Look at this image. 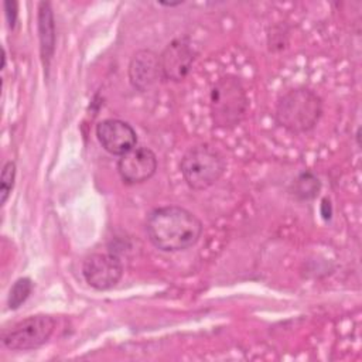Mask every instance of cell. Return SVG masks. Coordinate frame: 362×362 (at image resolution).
<instances>
[{
  "label": "cell",
  "mask_w": 362,
  "mask_h": 362,
  "mask_svg": "<svg viewBox=\"0 0 362 362\" xmlns=\"http://www.w3.org/2000/svg\"><path fill=\"white\" fill-rule=\"evenodd\" d=\"M321 214H322V216H324L325 219H329L331 215H332V206H331L329 199H327V198L322 199V204H321Z\"/></svg>",
  "instance_id": "obj_17"
},
{
  "label": "cell",
  "mask_w": 362,
  "mask_h": 362,
  "mask_svg": "<svg viewBox=\"0 0 362 362\" xmlns=\"http://www.w3.org/2000/svg\"><path fill=\"white\" fill-rule=\"evenodd\" d=\"M55 325V318L51 315H31L3 329L1 342L11 351H33L42 346L51 338Z\"/></svg>",
  "instance_id": "obj_5"
},
{
  "label": "cell",
  "mask_w": 362,
  "mask_h": 362,
  "mask_svg": "<svg viewBox=\"0 0 362 362\" xmlns=\"http://www.w3.org/2000/svg\"><path fill=\"white\" fill-rule=\"evenodd\" d=\"M321 189V182L317 175L311 171L301 173L293 182V194L297 199L308 201L318 195Z\"/></svg>",
  "instance_id": "obj_12"
},
{
  "label": "cell",
  "mask_w": 362,
  "mask_h": 362,
  "mask_svg": "<svg viewBox=\"0 0 362 362\" xmlns=\"http://www.w3.org/2000/svg\"><path fill=\"white\" fill-rule=\"evenodd\" d=\"M198 51L187 35L170 41L160 54V65L164 81L181 82L192 69Z\"/></svg>",
  "instance_id": "obj_6"
},
{
  "label": "cell",
  "mask_w": 362,
  "mask_h": 362,
  "mask_svg": "<svg viewBox=\"0 0 362 362\" xmlns=\"http://www.w3.org/2000/svg\"><path fill=\"white\" fill-rule=\"evenodd\" d=\"M33 290V281L28 277H20L14 281V284L10 288L7 305L10 310H17L31 294Z\"/></svg>",
  "instance_id": "obj_13"
},
{
  "label": "cell",
  "mask_w": 362,
  "mask_h": 362,
  "mask_svg": "<svg viewBox=\"0 0 362 362\" xmlns=\"http://www.w3.org/2000/svg\"><path fill=\"white\" fill-rule=\"evenodd\" d=\"M127 75L134 89L151 90L163 79L160 55L151 49H139L129 62Z\"/></svg>",
  "instance_id": "obj_10"
},
{
  "label": "cell",
  "mask_w": 362,
  "mask_h": 362,
  "mask_svg": "<svg viewBox=\"0 0 362 362\" xmlns=\"http://www.w3.org/2000/svg\"><path fill=\"white\" fill-rule=\"evenodd\" d=\"M157 171V157L148 147H133L119 156L117 173L129 185L141 184L150 180Z\"/></svg>",
  "instance_id": "obj_8"
},
{
  "label": "cell",
  "mask_w": 362,
  "mask_h": 362,
  "mask_svg": "<svg viewBox=\"0 0 362 362\" xmlns=\"http://www.w3.org/2000/svg\"><path fill=\"white\" fill-rule=\"evenodd\" d=\"M225 168L223 156L206 143L191 147L180 161V171L185 184L195 191L214 185L222 177Z\"/></svg>",
  "instance_id": "obj_4"
},
{
  "label": "cell",
  "mask_w": 362,
  "mask_h": 362,
  "mask_svg": "<svg viewBox=\"0 0 362 362\" xmlns=\"http://www.w3.org/2000/svg\"><path fill=\"white\" fill-rule=\"evenodd\" d=\"M14 180H16V163L14 161H7L3 165L1 175H0V204L4 205L13 187H14Z\"/></svg>",
  "instance_id": "obj_14"
},
{
  "label": "cell",
  "mask_w": 362,
  "mask_h": 362,
  "mask_svg": "<svg viewBox=\"0 0 362 362\" xmlns=\"http://www.w3.org/2000/svg\"><path fill=\"white\" fill-rule=\"evenodd\" d=\"M287 31H284V25L279 24L272 27V30L267 34V45L270 51H280L286 48L287 44Z\"/></svg>",
  "instance_id": "obj_15"
},
{
  "label": "cell",
  "mask_w": 362,
  "mask_h": 362,
  "mask_svg": "<svg viewBox=\"0 0 362 362\" xmlns=\"http://www.w3.org/2000/svg\"><path fill=\"white\" fill-rule=\"evenodd\" d=\"M38 35L41 57L45 66H48L55 49V23L51 4L47 1L38 4Z\"/></svg>",
  "instance_id": "obj_11"
},
{
  "label": "cell",
  "mask_w": 362,
  "mask_h": 362,
  "mask_svg": "<svg viewBox=\"0 0 362 362\" xmlns=\"http://www.w3.org/2000/svg\"><path fill=\"white\" fill-rule=\"evenodd\" d=\"M82 274L86 283L96 290L115 287L123 276L122 260L112 253H92L82 264Z\"/></svg>",
  "instance_id": "obj_7"
},
{
  "label": "cell",
  "mask_w": 362,
  "mask_h": 362,
  "mask_svg": "<svg viewBox=\"0 0 362 362\" xmlns=\"http://www.w3.org/2000/svg\"><path fill=\"white\" fill-rule=\"evenodd\" d=\"M96 137L100 146L110 154L122 156L136 147V130L124 120L105 119L96 124Z\"/></svg>",
  "instance_id": "obj_9"
},
{
  "label": "cell",
  "mask_w": 362,
  "mask_h": 362,
  "mask_svg": "<svg viewBox=\"0 0 362 362\" xmlns=\"http://www.w3.org/2000/svg\"><path fill=\"white\" fill-rule=\"evenodd\" d=\"M4 10H6V17L8 21V25L13 28L17 20V3L16 1H6L4 3Z\"/></svg>",
  "instance_id": "obj_16"
},
{
  "label": "cell",
  "mask_w": 362,
  "mask_h": 362,
  "mask_svg": "<svg viewBox=\"0 0 362 362\" xmlns=\"http://www.w3.org/2000/svg\"><path fill=\"white\" fill-rule=\"evenodd\" d=\"M324 112L322 99L311 89L298 86L284 92L276 103V123L293 134L311 132Z\"/></svg>",
  "instance_id": "obj_2"
},
{
  "label": "cell",
  "mask_w": 362,
  "mask_h": 362,
  "mask_svg": "<svg viewBox=\"0 0 362 362\" xmlns=\"http://www.w3.org/2000/svg\"><path fill=\"white\" fill-rule=\"evenodd\" d=\"M161 6H167V7H175V6H180V4H182V1H177V3H160Z\"/></svg>",
  "instance_id": "obj_18"
},
{
  "label": "cell",
  "mask_w": 362,
  "mask_h": 362,
  "mask_svg": "<svg viewBox=\"0 0 362 362\" xmlns=\"http://www.w3.org/2000/svg\"><path fill=\"white\" fill-rule=\"evenodd\" d=\"M249 98L242 81L235 75L221 76L209 93V115L215 127L233 129L245 119Z\"/></svg>",
  "instance_id": "obj_3"
},
{
  "label": "cell",
  "mask_w": 362,
  "mask_h": 362,
  "mask_svg": "<svg viewBox=\"0 0 362 362\" xmlns=\"http://www.w3.org/2000/svg\"><path fill=\"white\" fill-rule=\"evenodd\" d=\"M146 233L154 247L180 252L194 246L202 235V222L188 209L167 205L153 209L146 219Z\"/></svg>",
  "instance_id": "obj_1"
}]
</instances>
